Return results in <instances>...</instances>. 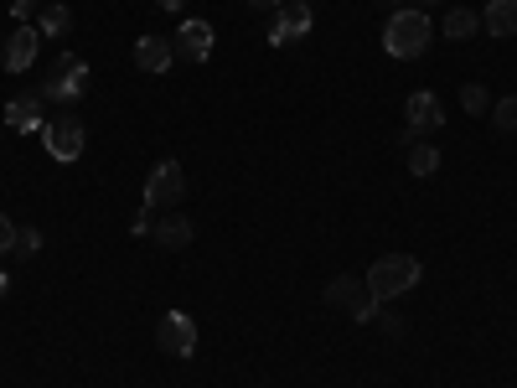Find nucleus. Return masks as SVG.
I'll return each mask as SVG.
<instances>
[{
    "instance_id": "f257e3e1",
    "label": "nucleus",
    "mask_w": 517,
    "mask_h": 388,
    "mask_svg": "<svg viewBox=\"0 0 517 388\" xmlns=\"http://www.w3.org/2000/svg\"><path fill=\"white\" fill-rule=\"evenodd\" d=\"M435 42V26L430 16H424L419 6H404V11H393L388 26H383V52L388 57H399V63H409V57H424Z\"/></svg>"
},
{
    "instance_id": "f03ea898",
    "label": "nucleus",
    "mask_w": 517,
    "mask_h": 388,
    "mask_svg": "<svg viewBox=\"0 0 517 388\" xmlns=\"http://www.w3.org/2000/svg\"><path fill=\"white\" fill-rule=\"evenodd\" d=\"M321 301L331 306V311H347L352 321H378V295L368 290V280L362 275H337V280H326V295Z\"/></svg>"
},
{
    "instance_id": "7ed1b4c3",
    "label": "nucleus",
    "mask_w": 517,
    "mask_h": 388,
    "mask_svg": "<svg viewBox=\"0 0 517 388\" xmlns=\"http://www.w3.org/2000/svg\"><path fill=\"white\" fill-rule=\"evenodd\" d=\"M83 94H88V63L78 52H63L52 63V73H47V83H42V99H52V104H83Z\"/></svg>"
},
{
    "instance_id": "20e7f679",
    "label": "nucleus",
    "mask_w": 517,
    "mask_h": 388,
    "mask_svg": "<svg viewBox=\"0 0 517 388\" xmlns=\"http://www.w3.org/2000/svg\"><path fill=\"white\" fill-rule=\"evenodd\" d=\"M362 280H368V290L378 295V301H393V295L414 290V280H419V259H414V254H383Z\"/></svg>"
},
{
    "instance_id": "39448f33",
    "label": "nucleus",
    "mask_w": 517,
    "mask_h": 388,
    "mask_svg": "<svg viewBox=\"0 0 517 388\" xmlns=\"http://www.w3.org/2000/svg\"><path fill=\"white\" fill-rule=\"evenodd\" d=\"M42 145L57 166H73L83 156V119L78 114H52L42 125Z\"/></svg>"
},
{
    "instance_id": "423d86ee",
    "label": "nucleus",
    "mask_w": 517,
    "mask_h": 388,
    "mask_svg": "<svg viewBox=\"0 0 517 388\" xmlns=\"http://www.w3.org/2000/svg\"><path fill=\"white\" fill-rule=\"evenodd\" d=\"M156 342H161L166 357H192L197 352V321L187 311H166L156 321Z\"/></svg>"
},
{
    "instance_id": "0eeeda50",
    "label": "nucleus",
    "mask_w": 517,
    "mask_h": 388,
    "mask_svg": "<svg viewBox=\"0 0 517 388\" xmlns=\"http://www.w3.org/2000/svg\"><path fill=\"white\" fill-rule=\"evenodd\" d=\"M181 197H187V176H181L176 161H161L156 171H150V182H145V207H176Z\"/></svg>"
},
{
    "instance_id": "6e6552de",
    "label": "nucleus",
    "mask_w": 517,
    "mask_h": 388,
    "mask_svg": "<svg viewBox=\"0 0 517 388\" xmlns=\"http://www.w3.org/2000/svg\"><path fill=\"white\" fill-rule=\"evenodd\" d=\"M37 47H42V32L32 21L26 26H11V37H6V52H0V63H6V73H26L37 63Z\"/></svg>"
},
{
    "instance_id": "1a4fd4ad",
    "label": "nucleus",
    "mask_w": 517,
    "mask_h": 388,
    "mask_svg": "<svg viewBox=\"0 0 517 388\" xmlns=\"http://www.w3.org/2000/svg\"><path fill=\"white\" fill-rule=\"evenodd\" d=\"M311 32V6L306 0H285V6L275 11V26H269V42L285 47V42H300Z\"/></svg>"
},
{
    "instance_id": "9d476101",
    "label": "nucleus",
    "mask_w": 517,
    "mask_h": 388,
    "mask_svg": "<svg viewBox=\"0 0 517 388\" xmlns=\"http://www.w3.org/2000/svg\"><path fill=\"white\" fill-rule=\"evenodd\" d=\"M47 99L42 94H16L11 104H6V125L16 130V135H42V125H47Z\"/></svg>"
},
{
    "instance_id": "9b49d317",
    "label": "nucleus",
    "mask_w": 517,
    "mask_h": 388,
    "mask_svg": "<svg viewBox=\"0 0 517 388\" xmlns=\"http://www.w3.org/2000/svg\"><path fill=\"white\" fill-rule=\"evenodd\" d=\"M171 47H176V57H187V63H207V57H212V26H207V21H197V16H192V21H181Z\"/></svg>"
},
{
    "instance_id": "f8f14e48",
    "label": "nucleus",
    "mask_w": 517,
    "mask_h": 388,
    "mask_svg": "<svg viewBox=\"0 0 517 388\" xmlns=\"http://www.w3.org/2000/svg\"><path fill=\"white\" fill-rule=\"evenodd\" d=\"M404 119H409V130L414 135H424V130H440L445 125V114H440V99L435 94H409V104H404Z\"/></svg>"
},
{
    "instance_id": "ddd939ff",
    "label": "nucleus",
    "mask_w": 517,
    "mask_h": 388,
    "mask_svg": "<svg viewBox=\"0 0 517 388\" xmlns=\"http://www.w3.org/2000/svg\"><path fill=\"white\" fill-rule=\"evenodd\" d=\"M171 63H176V47L166 37H140L135 42V68L140 73H166Z\"/></svg>"
},
{
    "instance_id": "4468645a",
    "label": "nucleus",
    "mask_w": 517,
    "mask_h": 388,
    "mask_svg": "<svg viewBox=\"0 0 517 388\" xmlns=\"http://www.w3.org/2000/svg\"><path fill=\"white\" fill-rule=\"evenodd\" d=\"M150 238H156L161 249H187V244H192V218H181V213H161L156 223H150Z\"/></svg>"
},
{
    "instance_id": "2eb2a0df",
    "label": "nucleus",
    "mask_w": 517,
    "mask_h": 388,
    "mask_svg": "<svg viewBox=\"0 0 517 388\" xmlns=\"http://www.w3.org/2000/svg\"><path fill=\"white\" fill-rule=\"evenodd\" d=\"M481 26L492 37H517V0H492V6L481 11Z\"/></svg>"
},
{
    "instance_id": "dca6fc26",
    "label": "nucleus",
    "mask_w": 517,
    "mask_h": 388,
    "mask_svg": "<svg viewBox=\"0 0 517 388\" xmlns=\"http://www.w3.org/2000/svg\"><path fill=\"white\" fill-rule=\"evenodd\" d=\"M476 26H481V16H476V11L455 6V11L445 16V26H440V32H445L450 42H466V37H476Z\"/></svg>"
},
{
    "instance_id": "f3484780",
    "label": "nucleus",
    "mask_w": 517,
    "mask_h": 388,
    "mask_svg": "<svg viewBox=\"0 0 517 388\" xmlns=\"http://www.w3.org/2000/svg\"><path fill=\"white\" fill-rule=\"evenodd\" d=\"M68 26H73V11H68V6H42V16H37V32H42V37H63Z\"/></svg>"
},
{
    "instance_id": "a211bd4d",
    "label": "nucleus",
    "mask_w": 517,
    "mask_h": 388,
    "mask_svg": "<svg viewBox=\"0 0 517 388\" xmlns=\"http://www.w3.org/2000/svg\"><path fill=\"white\" fill-rule=\"evenodd\" d=\"M409 171L414 176H435L440 171V151L435 145H409Z\"/></svg>"
},
{
    "instance_id": "6ab92c4d",
    "label": "nucleus",
    "mask_w": 517,
    "mask_h": 388,
    "mask_svg": "<svg viewBox=\"0 0 517 388\" xmlns=\"http://www.w3.org/2000/svg\"><path fill=\"white\" fill-rule=\"evenodd\" d=\"M492 125L497 130H517V94H507V99L492 104Z\"/></svg>"
},
{
    "instance_id": "aec40b11",
    "label": "nucleus",
    "mask_w": 517,
    "mask_h": 388,
    "mask_svg": "<svg viewBox=\"0 0 517 388\" xmlns=\"http://www.w3.org/2000/svg\"><path fill=\"white\" fill-rule=\"evenodd\" d=\"M21 259H37V249H42V233L37 228H16V244H11Z\"/></svg>"
},
{
    "instance_id": "412c9836",
    "label": "nucleus",
    "mask_w": 517,
    "mask_h": 388,
    "mask_svg": "<svg viewBox=\"0 0 517 388\" xmlns=\"http://www.w3.org/2000/svg\"><path fill=\"white\" fill-rule=\"evenodd\" d=\"M461 104H466L471 114H481V109H492V99H486V88H481V83H466V88H461Z\"/></svg>"
},
{
    "instance_id": "4be33fe9",
    "label": "nucleus",
    "mask_w": 517,
    "mask_h": 388,
    "mask_svg": "<svg viewBox=\"0 0 517 388\" xmlns=\"http://www.w3.org/2000/svg\"><path fill=\"white\" fill-rule=\"evenodd\" d=\"M32 11H37V0H11V16H16V26H26V21H32Z\"/></svg>"
},
{
    "instance_id": "5701e85b",
    "label": "nucleus",
    "mask_w": 517,
    "mask_h": 388,
    "mask_svg": "<svg viewBox=\"0 0 517 388\" xmlns=\"http://www.w3.org/2000/svg\"><path fill=\"white\" fill-rule=\"evenodd\" d=\"M11 244H16V228H11V218H6V213H0V254H6Z\"/></svg>"
},
{
    "instance_id": "b1692460",
    "label": "nucleus",
    "mask_w": 517,
    "mask_h": 388,
    "mask_svg": "<svg viewBox=\"0 0 517 388\" xmlns=\"http://www.w3.org/2000/svg\"><path fill=\"white\" fill-rule=\"evenodd\" d=\"M243 6H254V11H280L285 0H243Z\"/></svg>"
},
{
    "instance_id": "393cba45",
    "label": "nucleus",
    "mask_w": 517,
    "mask_h": 388,
    "mask_svg": "<svg viewBox=\"0 0 517 388\" xmlns=\"http://www.w3.org/2000/svg\"><path fill=\"white\" fill-rule=\"evenodd\" d=\"M378 6H388V11H404V6H409V0H378Z\"/></svg>"
},
{
    "instance_id": "a878e982",
    "label": "nucleus",
    "mask_w": 517,
    "mask_h": 388,
    "mask_svg": "<svg viewBox=\"0 0 517 388\" xmlns=\"http://www.w3.org/2000/svg\"><path fill=\"white\" fill-rule=\"evenodd\" d=\"M6 290H11V275H6V270H0V301H6Z\"/></svg>"
},
{
    "instance_id": "bb28decb",
    "label": "nucleus",
    "mask_w": 517,
    "mask_h": 388,
    "mask_svg": "<svg viewBox=\"0 0 517 388\" xmlns=\"http://www.w3.org/2000/svg\"><path fill=\"white\" fill-rule=\"evenodd\" d=\"M181 6H187V0H161V11H181Z\"/></svg>"
},
{
    "instance_id": "cd10ccee",
    "label": "nucleus",
    "mask_w": 517,
    "mask_h": 388,
    "mask_svg": "<svg viewBox=\"0 0 517 388\" xmlns=\"http://www.w3.org/2000/svg\"><path fill=\"white\" fill-rule=\"evenodd\" d=\"M409 6H419V11H424V6H440V0H409Z\"/></svg>"
}]
</instances>
